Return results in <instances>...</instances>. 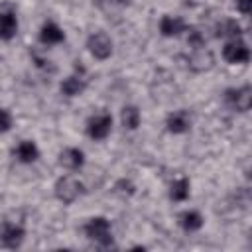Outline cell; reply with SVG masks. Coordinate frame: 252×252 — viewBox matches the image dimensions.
I'll return each mask as SVG.
<instances>
[{
  "instance_id": "obj_16",
  "label": "cell",
  "mask_w": 252,
  "mask_h": 252,
  "mask_svg": "<svg viewBox=\"0 0 252 252\" xmlns=\"http://www.w3.org/2000/svg\"><path fill=\"white\" fill-rule=\"evenodd\" d=\"M177 224L181 226L183 232L193 234V232H199V230L205 226V217H203V213L197 211V209H185V211L179 213Z\"/></svg>"
},
{
  "instance_id": "obj_12",
  "label": "cell",
  "mask_w": 252,
  "mask_h": 252,
  "mask_svg": "<svg viewBox=\"0 0 252 252\" xmlns=\"http://www.w3.org/2000/svg\"><path fill=\"white\" fill-rule=\"evenodd\" d=\"M193 126V118L189 114V110L185 108H177V110H171L167 116H165V130L169 134H175V136H181V134H187Z\"/></svg>"
},
{
  "instance_id": "obj_7",
  "label": "cell",
  "mask_w": 252,
  "mask_h": 252,
  "mask_svg": "<svg viewBox=\"0 0 252 252\" xmlns=\"http://www.w3.org/2000/svg\"><path fill=\"white\" fill-rule=\"evenodd\" d=\"M89 87V79H87V73L85 69H75V73L67 75L61 83H59V93L67 98H77L81 96Z\"/></svg>"
},
{
  "instance_id": "obj_15",
  "label": "cell",
  "mask_w": 252,
  "mask_h": 252,
  "mask_svg": "<svg viewBox=\"0 0 252 252\" xmlns=\"http://www.w3.org/2000/svg\"><path fill=\"white\" fill-rule=\"evenodd\" d=\"M20 22L14 10L2 8L0 10V41H12L18 35Z\"/></svg>"
},
{
  "instance_id": "obj_19",
  "label": "cell",
  "mask_w": 252,
  "mask_h": 252,
  "mask_svg": "<svg viewBox=\"0 0 252 252\" xmlns=\"http://www.w3.org/2000/svg\"><path fill=\"white\" fill-rule=\"evenodd\" d=\"M120 124L126 130H138L142 124V112L136 104H124L120 108Z\"/></svg>"
},
{
  "instance_id": "obj_9",
  "label": "cell",
  "mask_w": 252,
  "mask_h": 252,
  "mask_svg": "<svg viewBox=\"0 0 252 252\" xmlns=\"http://www.w3.org/2000/svg\"><path fill=\"white\" fill-rule=\"evenodd\" d=\"M187 67L193 71V73H207L215 67V53L203 45V47H195V49H189V55H187Z\"/></svg>"
},
{
  "instance_id": "obj_22",
  "label": "cell",
  "mask_w": 252,
  "mask_h": 252,
  "mask_svg": "<svg viewBox=\"0 0 252 252\" xmlns=\"http://www.w3.org/2000/svg\"><path fill=\"white\" fill-rule=\"evenodd\" d=\"M114 191H116V193H120V195L130 197V195H134V193H136V185H134L130 179H120V181H116Z\"/></svg>"
},
{
  "instance_id": "obj_11",
  "label": "cell",
  "mask_w": 252,
  "mask_h": 252,
  "mask_svg": "<svg viewBox=\"0 0 252 252\" xmlns=\"http://www.w3.org/2000/svg\"><path fill=\"white\" fill-rule=\"evenodd\" d=\"M187 28L189 24L185 22V18L177 14H163L158 22V32L163 37H179L187 32Z\"/></svg>"
},
{
  "instance_id": "obj_13",
  "label": "cell",
  "mask_w": 252,
  "mask_h": 252,
  "mask_svg": "<svg viewBox=\"0 0 252 252\" xmlns=\"http://www.w3.org/2000/svg\"><path fill=\"white\" fill-rule=\"evenodd\" d=\"M39 43L45 45V47H53V45H59L65 41V30L53 22V20H47L43 22V26L39 28V35H37Z\"/></svg>"
},
{
  "instance_id": "obj_4",
  "label": "cell",
  "mask_w": 252,
  "mask_h": 252,
  "mask_svg": "<svg viewBox=\"0 0 252 252\" xmlns=\"http://www.w3.org/2000/svg\"><path fill=\"white\" fill-rule=\"evenodd\" d=\"M112 124H114V120H112L110 112H94L89 116V120L85 124V134L94 142H102L110 136Z\"/></svg>"
},
{
  "instance_id": "obj_5",
  "label": "cell",
  "mask_w": 252,
  "mask_h": 252,
  "mask_svg": "<svg viewBox=\"0 0 252 252\" xmlns=\"http://www.w3.org/2000/svg\"><path fill=\"white\" fill-rule=\"evenodd\" d=\"M250 47L244 41V37H232V39H224L222 45V59L228 65H246L250 63Z\"/></svg>"
},
{
  "instance_id": "obj_18",
  "label": "cell",
  "mask_w": 252,
  "mask_h": 252,
  "mask_svg": "<svg viewBox=\"0 0 252 252\" xmlns=\"http://www.w3.org/2000/svg\"><path fill=\"white\" fill-rule=\"evenodd\" d=\"M217 37L222 39H232V37H244V30L240 26V22H236L234 18H224L217 24Z\"/></svg>"
},
{
  "instance_id": "obj_14",
  "label": "cell",
  "mask_w": 252,
  "mask_h": 252,
  "mask_svg": "<svg viewBox=\"0 0 252 252\" xmlns=\"http://www.w3.org/2000/svg\"><path fill=\"white\" fill-rule=\"evenodd\" d=\"M12 156H14V159L18 163L32 165V163H35L39 159V148H37V144L33 140H20L12 150Z\"/></svg>"
},
{
  "instance_id": "obj_10",
  "label": "cell",
  "mask_w": 252,
  "mask_h": 252,
  "mask_svg": "<svg viewBox=\"0 0 252 252\" xmlns=\"http://www.w3.org/2000/svg\"><path fill=\"white\" fill-rule=\"evenodd\" d=\"M85 161H87V156H85V152H83L81 148H77V146H67V148H63V150L59 152V156H57L59 167H63L65 171H71V173H77L79 169H83Z\"/></svg>"
},
{
  "instance_id": "obj_3",
  "label": "cell",
  "mask_w": 252,
  "mask_h": 252,
  "mask_svg": "<svg viewBox=\"0 0 252 252\" xmlns=\"http://www.w3.org/2000/svg\"><path fill=\"white\" fill-rule=\"evenodd\" d=\"M85 47L91 53V57L96 59V61H108L112 57V53H114V41L102 30L91 32L87 41H85Z\"/></svg>"
},
{
  "instance_id": "obj_8",
  "label": "cell",
  "mask_w": 252,
  "mask_h": 252,
  "mask_svg": "<svg viewBox=\"0 0 252 252\" xmlns=\"http://www.w3.org/2000/svg\"><path fill=\"white\" fill-rule=\"evenodd\" d=\"M26 240V228L20 222L4 220L0 222V246L2 248H20L22 242Z\"/></svg>"
},
{
  "instance_id": "obj_21",
  "label": "cell",
  "mask_w": 252,
  "mask_h": 252,
  "mask_svg": "<svg viewBox=\"0 0 252 252\" xmlns=\"http://www.w3.org/2000/svg\"><path fill=\"white\" fill-rule=\"evenodd\" d=\"M12 126H14V114H12L8 108L0 106V134L10 132Z\"/></svg>"
},
{
  "instance_id": "obj_23",
  "label": "cell",
  "mask_w": 252,
  "mask_h": 252,
  "mask_svg": "<svg viewBox=\"0 0 252 252\" xmlns=\"http://www.w3.org/2000/svg\"><path fill=\"white\" fill-rule=\"evenodd\" d=\"M234 8L238 10V14L248 16L252 12V0H234Z\"/></svg>"
},
{
  "instance_id": "obj_6",
  "label": "cell",
  "mask_w": 252,
  "mask_h": 252,
  "mask_svg": "<svg viewBox=\"0 0 252 252\" xmlns=\"http://www.w3.org/2000/svg\"><path fill=\"white\" fill-rule=\"evenodd\" d=\"M224 102L234 112H248L252 106V87L240 85V87L226 89L224 91Z\"/></svg>"
},
{
  "instance_id": "obj_2",
  "label": "cell",
  "mask_w": 252,
  "mask_h": 252,
  "mask_svg": "<svg viewBox=\"0 0 252 252\" xmlns=\"http://www.w3.org/2000/svg\"><path fill=\"white\" fill-rule=\"evenodd\" d=\"M83 232L93 244L100 248H108L112 244V222L102 215L87 219V222L83 224Z\"/></svg>"
},
{
  "instance_id": "obj_17",
  "label": "cell",
  "mask_w": 252,
  "mask_h": 252,
  "mask_svg": "<svg viewBox=\"0 0 252 252\" xmlns=\"http://www.w3.org/2000/svg\"><path fill=\"white\" fill-rule=\"evenodd\" d=\"M169 199L175 203H185L191 197V179L187 175H179L169 183Z\"/></svg>"
},
{
  "instance_id": "obj_20",
  "label": "cell",
  "mask_w": 252,
  "mask_h": 252,
  "mask_svg": "<svg viewBox=\"0 0 252 252\" xmlns=\"http://www.w3.org/2000/svg\"><path fill=\"white\" fill-rule=\"evenodd\" d=\"M185 35V39H187V45H189V49H195V47H203V45H207V41H205V35L197 30V28H187V32L183 33Z\"/></svg>"
},
{
  "instance_id": "obj_1",
  "label": "cell",
  "mask_w": 252,
  "mask_h": 252,
  "mask_svg": "<svg viewBox=\"0 0 252 252\" xmlns=\"http://www.w3.org/2000/svg\"><path fill=\"white\" fill-rule=\"evenodd\" d=\"M85 193V183L79 179V175L67 171L53 183V195L61 205H73L77 203Z\"/></svg>"
}]
</instances>
